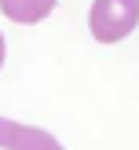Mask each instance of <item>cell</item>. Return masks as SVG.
<instances>
[{"label":"cell","instance_id":"cell-1","mask_svg":"<svg viewBox=\"0 0 139 150\" xmlns=\"http://www.w3.org/2000/svg\"><path fill=\"white\" fill-rule=\"evenodd\" d=\"M139 26V0H95L88 11V29L99 44H117Z\"/></svg>","mask_w":139,"mask_h":150},{"label":"cell","instance_id":"cell-2","mask_svg":"<svg viewBox=\"0 0 139 150\" xmlns=\"http://www.w3.org/2000/svg\"><path fill=\"white\" fill-rule=\"evenodd\" d=\"M0 150H62V143L37 125H18L0 117Z\"/></svg>","mask_w":139,"mask_h":150},{"label":"cell","instance_id":"cell-3","mask_svg":"<svg viewBox=\"0 0 139 150\" xmlns=\"http://www.w3.org/2000/svg\"><path fill=\"white\" fill-rule=\"evenodd\" d=\"M0 11H4L11 22L29 26V22L48 18V15L55 11V0H0Z\"/></svg>","mask_w":139,"mask_h":150},{"label":"cell","instance_id":"cell-4","mask_svg":"<svg viewBox=\"0 0 139 150\" xmlns=\"http://www.w3.org/2000/svg\"><path fill=\"white\" fill-rule=\"evenodd\" d=\"M0 66H4V33H0Z\"/></svg>","mask_w":139,"mask_h":150}]
</instances>
